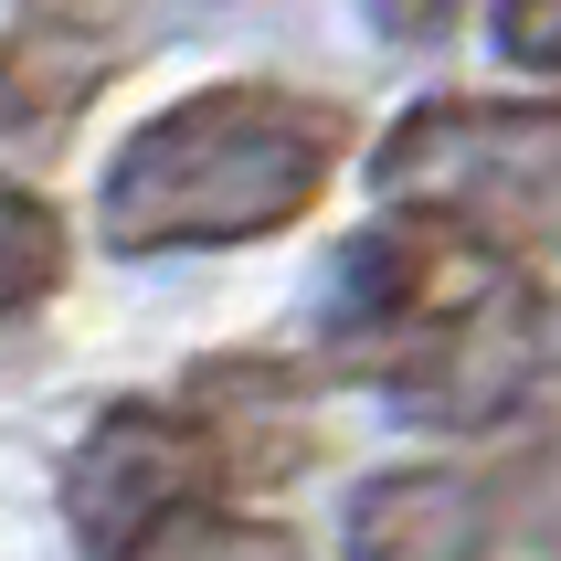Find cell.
Wrapping results in <instances>:
<instances>
[{"instance_id": "cell-1", "label": "cell", "mask_w": 561, "mask_h": 561, "mask_svg": "<svg viewBox=\"0 0 561 561\" xmlns=\"http://www.w3.org/2000/svg\"><path fill=\"white\" fill-rule=\"evenodd\" d=\"M350 159V117L297 85H202L159 106L95 191V233L117 254H213L265 244L329 202V170Z\"/></svg>"}, {"instance_id": "cell-2", "label": "cell", "mask_w": 561, "mask_h": 561, "mask_svg": "<svg viewBox=\"0 0 561 561\" xmlns=\"http://www.w3.org/2000/svg\"><path fill=\"white\" fill-rule=\"evenodd\" d=\"M371 191L413 222H456L477 244L561 254V106H477L435 95L413 106L371 159Z\"/></svg>"}, {"instance_id": "cell-3", "label": "cell", "mask_w": 561, "mask_h": 561, "mask_svg": "<svg viewBox=\"0 0 561 561\" xmlns=\"http://www.w3.org/2000/svg\"><path fill=\"white\" fill-rule=\"evenodd\" d=\"M233 445L202 424V413H170V403H106L85 424V445L64 456V519L85 540V561H127L149 551L170 519L213 508Z\"/></svg>"}, {"instance_id": "cell-4", "label": "cell", "mask_w": 561, "mask_h": 561, "mask_svg": "<svg viewBox=\"0 0 561 561\" xmlns=\"http://www.w3.org/2000/svg\"><path fill=\"white\" fill-rule=\"evenodd\" d=\"M540 350H551V308H540L519 276H499L488 297H467V308L392 371V403H403V424H499V413L530 392Z\"/></svg>"}, {"instance_id": "cell-5", "label": "cell", "mask_w": 561, "mask_h": 561, "mask_svg": "<svg viewBox=\"0 0 561 561\" xmlns=\"http://www.w3.org/2000/svg\"><path fill=\"white\" fill-rule=\"evenodd\" d=\"M350 561H488L499 551V488L467 467H381L350 499Z\"/></svg>"}, {"instance_id": "cell-6", "label": "cell", "mask_w": 561, "mask_h": 561, "mask_svg": "<svg viewBox=\"0 0 561 561\" xmlns=\"http://www.w3.org/2000/svg\"><path fill=\"white\" fill-rule=\"evenodd\" d=\"M127 32L117 22H75V11H32L11 32V138H43L85 106L106 75H117Z\"/></svg>"}, {"instance_id": "cell-7", "label": "cell", "mask_w": 561, "mask_h": 561, "mask_svg": "<svg viewBox=\"0 0 561 561\" xmlns=\"http://www.w3.org/2000/svg\"><path fill=\"white\" fill-rule=\"evenodd\" d=\"M127 561H308V551H297V530H276V519L191 508V519H170L149 551H127Z\"/></svg>"}, {"instance_id": "cell-8", "label": "cell", "mask_w": 561, "mask_h": 561, "mask_svg": "<svg viewBox=\"0 0 561 561\" xmlns=\"http://www.w3.org/2000/svg\"><path fill=\"white\" fill-rule=\"evenodd\" d=\"M64 276V213L43 191H11V318H32Z\"/></svg>"}, {"instance_id": "cell-9", "label": "cell", "mask_w": 561, "mask_h": 561, "mask_svg": "<svg viewBox=\"0 0 561 561\" xmlns=\"http://www.w3.org/2000/svg\"><path fill=\"white\" fill-rule=\"evenodd\" d=\"M488 22H499V64H519V75H561V0H499Z\"/></svg>"}, {"instance_id": "cell-10", "label": "cell", "mask_w": 561, "mask_h": 561, "mask_svg": "<svg viewBox=\"0 0 561 561\" xmlns=\"http://www.w3.org/2000/svg\"><path fill=\"white\" fill-rule=\"evenodd\" d=\"M499 499H530V508H519V530H530V540H561V435L530 445V467L508 477Z\"/></svg>"}, {"instance_id": "cell-11", "label": "cell", "mask_w": 561, "mask_h": 561, "mask_svg": "<svg viewBox=\"0 0 561 561\" xmlns=\"http://www.w3.org/2000/svg\"><path fill=\"white\" fill-rule=\"evenodd\" d=\"M360 11H371L392 43H435V32L456 22V0H360Z\"/></svg>"}]
</instances>
